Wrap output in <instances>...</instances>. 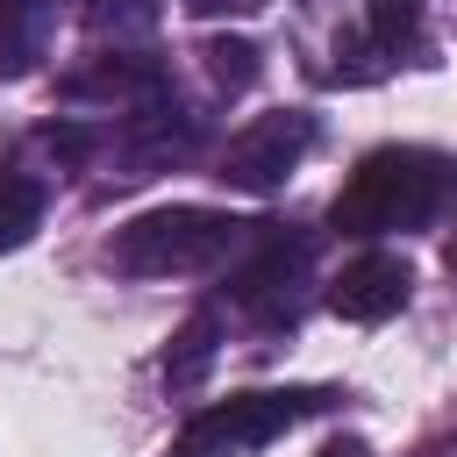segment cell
<instances>
[{
    "instance_id": "1",
    "label": "cell",
    "mask_w": 457,
    "mask_h": 457,
    "mask_svg": "<svg viewBox=\"0 0 457 457\" xmlns=\"http://www.w3.org/2000/svg\"><path fill=\"white\" fill-rule=\"evenodd\" d=\"M457 200V157L428 143H378L357 157L343 179L328 221L343 236H393V228H428Z\"/></svg>"
},
{
    "instance_id": "2",
    "label": "cell",
    "mask_w": 457,
    "mask_h": 457,
    "mask_svg": "<svg viewBox=\"0 0 457 457\" xmlns=\"http://www.w3.org/2000/svg\"><path fill=\"white\" fill-rule=\"evenodd\" d=\"M250 228H257V221H236V214H221V207H186V200H171V207H150V214L121 221V228L107 236V264L129 271V278H186V271L228 264V257L250 243Z\"/></svg>"
},
{
    "instance_id": "3",
    "label": "cell",
    "mask_w": 457,
    "mask_h": 457,
    "mask_svg": "<svg viewBox=\"0 0 457 457\" xmlns=\"http://www.w3.org/2000/svg\"><path fill=\"white\" fill-rule=\"evenodd\" d=\"M336 407L328 386H271V393H228L214 407H200L179 436H171V457H243V450H264L278 443L293 421Z\"/></svg>"
},
{
    "instance_id": "4",
    "label": "cell",
    "mask_w": 457,
    "mask_h": 457,
    "mask_svg": "<svg viewBox=\"0 0 457 457\" xmlns=\"http://www.w3.org/2000/svg\"><path fill=\"white\" fill-rule=\"evenodd\" d=\"M307 257H314V236H307V228H293V221H257L250 264L228 278V300H236L243 314H257L264 328H293Z\"/></svg>"
},
{
    "instance_id": "5",
    "label": "cell",
    "mask_w": 457,
    "mask_h": 457,
    "mask_svg": "<svg viewBox=\"0 0 457 457\" xmlns=\"http://www.w3.org/2000/svg\"><path fill=\"white\" fill-rule=\"evenodd\" d=\"M314 136H321V121H314V114H300V107L257 114L250 129H236V136H228V150H221L214 179H221L228 193H271V186H286V179H293V164L314 150Z\"/></svg>"
},
{
    "instance_id": "6",
    "label": "cell",
    "mask_w": 457,
    "mask_h": 457,
    "mask_svg": "<svg viewBox=\"0 0 457 457\" xmlns=\"http://www.w3.org/2000/svg\"><path fill=\"white\" fill-rule=\"evenodd\" d=\"M193 143H200V114L171 107V93L150 100L143 114H129L121 136H100V150L114 157V179H157L164 164L193 157Z\"/></svg>"
},
{
    "instance_id": "7",
    "label": "cell",
    "mask_w": 457,
    "mask_h": 457,
    "mask_svg": "<svg viewBox=\"0 0 457 457\" xmlns=\"http://www.w3.org/2000/svg\"><path fill=\"white\" fill-rule=\"evenodd\" d=\"M57 93H64L71 107H150V100L171 93V71H164L157 57L114 50V57H86L79 71H64Z\"/></svg>"
},
{
    "instance_id": "8",
    "label": "cell",
    "mask_w": 457,
    "mask_h": 457,
    "mask_svg": "<svg viewBox=\"0 0 457 457\" xmlns=\"http://www.w3.org/2000/svg\"><path fill=\"white\" fill-rule=\"evenodd\" d=\"M407 286H414L407 257H393V250H364V257H350V264L336 271L328 307H336L343 321H386V314L407 307Z\"/></svg>"
},
{
    "instance_id": "9",
    "label": "cell",
    "mask_w": 457,
    "mask_h": 457,
    "mask_svg": "<svg viewBox=\"0 0 457 457\" xmlns=\"http://www.w3.org/2000/svg\"><path fill=\"white\" fill-rule=\"evenodd\" d=\"M57 0H0V79H29L43 64Z\"/></svg>"
},
{
    "instance_id": "10",
    "label": "cell",
    "mask_w": 457,
    "mask_h": 457,
    "mask_svg": "<svg viewBox=\"0 0 457 457\" xmlns=\"http://www.w3.org/2000/svg\"><path fill=\"white\" fill-rule=\"evenodd\" d=\"M43 207H50V193L29 171H0V250H21L43 228Z\"/></svg>"
},
{
    "instance_id": "11",
    "label": "cell",
    "mask_w": 457,
    "mask_h": 457,
    "mask_svg": "<svg viewBox=\"0 0 457 457\" xmlns=\"http://www.w3.org/2000/svg\"><path fill=\"white\" fill-rule=\"evenodd\" d=\"M214 336H221V321H214V314H193V321L171 336V350H164V386H171V393L200 386V371L214 364Z\"/></svg>"
},
{
    "instance_id": "12",
    "label": "cell",
    "mask_w": 457,
    "mask_h": 457,
    "mask_svg": "<svg viewBox=\"0 0 457 457\" xmlns=\"http://www.w3.org/2000/svg\"><path fill=\"white\" fill-rule=\"evenodd\" d=\"M364 43L386 50V57H414L421 50V0H371Z\"/></svg>"
},
{
    "instance_id": "13",
    "label": "cell",
    "mask_w": 457,
    "mask_h": 457,
    "mask_svg": "<svg viewBox=\"0 0 457 457\" xmlns=\"http://www.w3.org/2000/svg\"><path fill=\"white\" fill-rule=\"evenodd\" d=\"M200 57H207V79H214V86H228V93L257 86V71H264L250 36H207V43H200Z\"/></svg>"
},
{
    "instance_id": "14",
    "label": "cell",
    "mask_w": 457,
    "mask_h": 457,
    "mask_svg": "<svg viewBox=\"0 0 457 457\" xmlns=\"http://www.w3.org/2000/svg\"><path fill=\"white\" fill-rule=\"evenodd\" d=\"M157 21V0H86V29H114V36H129V29H150Z\"/></svg>"
},
{
    "instance_id": "15",
    "label": "cell",
    "mask_w": 457,
    "mask_h": 457,
    "mask_svg": "<svg viewBox=\"0 0 457 457\" xmlns=\"http://www.w3.org/2000/svg\"><path fill=\"white\" fill-rule=\"evenodd\" d=\"M321 457H371L364 443H350V436H336V443H321Z\"/></svg>"
},
{
    "instance_id": "16",
    "label": "cell",
    "mask_w": 457,
    "mask_h": 457,
    "mask_svg": "<svg viewBox=\"0 0 457 457\" xmlns=\"http://www.w3.org/2000/svg\"><path fill=\"white\" fill-rule=\"evenodd\" d=\"M450 264H457V236H450Z\"/></svg>"
}]
</instances>
